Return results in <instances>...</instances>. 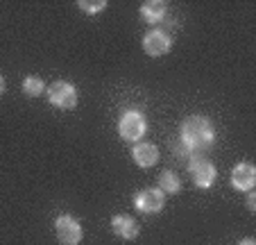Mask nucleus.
I'll return each mask as SVG.
<instances>
[{
	"label": "nucleus",
	"mask_w": 256,
	"mask_h": 245,
	"mask_svg": "<svg viewBox=\"0 0 256 245\" xmlns=\"http://www.w3.org/2000/svg\"><path fill=\"white\" fill-rule=\"evenodd\" d=\"M179 134H182V143L186 145L190 157H202V152H206L216 141V130H213L211 120L206 116L186 118L179 127Z\"/></svg>",
	"instance_id": "f257e3e1"
},
{
	"label": "nucleus",
	"mask_w": 256,
	"mask_h": 245,
	"mask_svg": "<svg viewBox=\"0 0 256 245\" xmlns=\"http://www.w3.org/2000/svg\"><path fill=\"white\" fill-rule=\"evenodd\" d=\"M145 130H148V120L136 109L125 111L120 116V120H118V132H120L122 141H130V143H136L145 134Z\"/></svg>",
	"instance_id": "f03ea898"
},
{
	"label": "nucleus",
	"mask_w": 256,
	"mask_h": 245,
	"mask_svg": "<svg viewBox=\"0 0 256 245\" xmlns=\"http://www.w3.org/2000/svg\"><path fill=\"white\" fill-rule=\"evenodd\" d=\"M188 173H190L193 184L195 186H200V188H211L213 182H216V177H218L216 166H213L208 159H204V157H190Z\"/></svg>",
	"instance_id": "7ed1b4c3"
},
{
	"label": "nucleus",
	"mask_w": 256,
	"mask_h": 245,
	"mask_svg": "<svg viewBox=\"0 0 256 245\" xmlns=\"http://www.w3.org/2000/svg\"><path fill=\"white\" fill-rule=\"evenodd\" d=\"M48 100L59 109H72L78 105V89L68 82H52L48 87Z\"/></svg>",
	"instance_id": "20e7f679"
},
{
	"label": "nucleus",
	"mask_w": 256,
	"mask_h": 245,
	"mask_svg": "<svg viewBox=\"0 0 256 245\" xmlns=\"http://www.w3.org/2000/svg\"><path fill=\"white\" fill-rule=\"evenodd\" d=\"M54 231L62 245H78L82 240V225L72 216H59L54 220Z\"/></svg>",
	"instance_id": "39448f33"
},
{
	"label": "nucleus",
	"mask_w": 256,
	"mask_h": 245,
	"mask_svg": "<svg viewBox=\"0 0 256 245\" xmlns=\"http://www.w3.org/2000/svg\"><path fill=\"white\" fill-rule=\"evenodd\" d=\"M164 202H166V195L159 188H143L134 197L136 209L143 213H159L164 209Z\"/></svg>",
	"instance_id": "423d86ee"
},
{
	"label": "nucleus",
	"mask_w": 256,
	"mask_h": 245,
	"mask_svg": "<svg viewBox=\"0 0 256 245\" xmlns=\"http://www.w3.org/2000/svg\"><path fill=\"white\" fill-rule=\"evenodd\" d=\"M170 46H172V41L164 30H150L143 37V50L150 57H161V55L170 53Z\"/></svg>",
	"instance_id": "0eeeda50"
},
{
	"label": "nucleus",
	"mask_w": 256,
	"mask_h": 245,
	"mask_svg": "<svg viewBox=\"0 0 256 245\" xmlns=\"http://www.w3.org/2000/svg\"><path fill=\"white\" fill-rule=\"evenodd\" d=\"M256 184V168L252 163H238L232 170V186L236 191H252Z\"/></svg>",
	"instance_id": "6e6552de"
},
{
	"label": "nucleus",
	"mask_w": 256,
	"mask_h": 245,
	"mask_svg": "<svg viewBox=\"0 0 256 245\" xmlns=\"http://www.w3.org/2000/svg\"><path fill=\"white\" fill-rule=\"evenodd\" d=\"M132 157L138 163L140 168H152L156 161H159V148L150 141H143V143H136L132 150Z\"/></svg>",
	"instance_id": "1a4fd4ad"
},
{
	"label": "nucleus",
	"mask_w": 256,
	"mask_h": 245,
	"mask_svg": "<svg viewBox=\"0 0 256 245\" xmlns=\"http://www.w3.org/2000/svg\"><path fill=\"white\" fill-rule=\"evenodd\" d=\"M112 229L116 236H120V238H136L138 236V225H136V220L132 216H127V213H120V216H116L112 220Z\"/></svg>",
	"instance_id": "9d476101"
},
{
	"label": "nucleus",
	"mask_w": 256,
	"mask_h": 245,
	"mask_svg": "<svg viewBox=\"0 0 256 245\" xmlns=\"http://www.w3.org/2000/svg\"><path fill=\"white\" fill-rule=\"evenodd\" d=\"M166 12H168V5L161 3V0H148V3L140 5V14H143L145 21H150V23H159V21H164Z\"/></svg>",
	"instance_id": "9b49d317"
},
{
	"label": "nucleus",
	"mask_w": 256,
	"mask_h": 245,
	"mask_svg": "<svg viewBox=\"0 0 256 245\" xmlns=\"http://www.w3.org/2000/svg\"><path fill=\"white\" fill-rule=\"evenodd\" d=\"M159 191L164 195H174V193L182 191V179L172 173V170H164L159 175Z\"/></svg>",
	"instance_id": "f8f14e48"
},
{
	"label": "nucleus",
	"mask_w": 256,
	"mask_h": 245,
	"mask_svg": "<svg viewBox=\"0 0 256 245\" xmlns=\"http://www.w3.org/2000/svg\"><path fill=\"white\" fill-rule=\"evenodd\" d=\"M23 91H25V96H30V98H39L41 93H44V80L36 75H28L23 80Z\"/></svg>",
	"instance_id": "ddd939ff"
},
{
	"label": "nucleus",
	"mask_w": 256,
	"mask_h": 245,
	"mask_svg": "<svg viewBox=\"0 0 256 245\" xmlns=\"http://www.w3.org/2000/svg\"><path fill=\"white\" fill-rule=\"evenodd\" d=\"M80 10H84L86 14H98V12H102L106 7L104 0H80L78 3Z\"/></svg>",
	"instance_id": "4468645a"
},
{
	"label": "nucleus",
	"mask_w": 256,
	"mask_h": 245,
	"mask_svg": "<svg viewBox=\"0 0 256 245\" xmlns=\"http://www.w3.org/2000/svg\"><path fill=\"white\" fill-rule=\"evenodd\" d=\"M247 209H250V211H256V195H254V191H250V195H247Z\"/></svg>",
	"instance_id": "2eb2a0df"
},
{
	"label": "nucleus",
	"mask_w": 256,
	"mask_h": 245,
	"mask_svg": "<svg viewBox=\"0 0 256 245\" xmlns=\"http://www.w3.org/2000/svg\"><path fill=\"white\" fill-rule=\"evenodd\" d=\"M5 89H7V84H5V77H0V96L5 93Z\"/></svg>",
	"instance_id": "dca6fc26"
},
{
	"label": "nucleus",
	"mask_w": 256,
	"mask_h": 245,
	"mask_svg": "<svg viewBox=\"0 0 256 245\" xmlns=\"http://www.w3.org/2000/svg\"><path fill=\"white\" fill-rule=\"evenodd\" d=\"M238 245H256V240L254 238H245V240H240Z\"/></svg>",
	"instance_id": "f3484780"
}]
</instances>
